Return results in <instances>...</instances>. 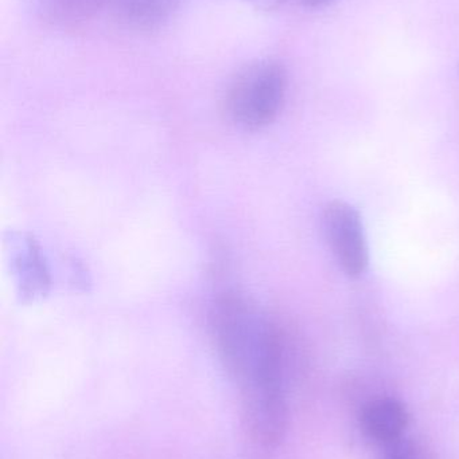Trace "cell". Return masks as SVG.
Returning <instances> with one entry per match:
<instances>
[{"label":"cell","mask_w":459,"mask_h":459,"mask_svg":"<svg viewBox=\"0 0 459 459\" xmlns=\"http://www.w3.org/2000/svg\"><path fill=\"white\" fill-rule=\"evenodd\" d=\"M212 331L221 363L242 395L286 393L282 334L256 302L224 294L213 307Z\"/></svg>","instance_id":"1"},{"label":"cell","mask_w":459,"mask_h":459,"mask_svg":"<svg viewBox=\"0 0 459 459\" xmlns=\"http://www.w3.org/2000/svg\"><path fill=\"white\" fill-rule=\"evenodd\" d=\"M287 91V73L280 62L258 59L243 67L229 83L226 115L240 128L269 126L282 110Z\"/></svg>","instance_id":"2"},{"label":"cell","mask_w":459,"mask_h":459,"mask_svg":"<svg viewBox=\"0 0 459 459\" xmlns=\"http://www.w3.org/2000/svg\"><path fill=\"white\" fill-rule=\"evenodd\" d=\"M322 228L329 248L347 277L356 280L366 274L369 248L360 212L344 201L326 204Z\"/></svg>","instance_id":"3"},{"label":"cell","mask_w":459,"mask_h":459,"mask_svg":"<svg viewBox=\"0 0 459 459\" xmlns=\"http://www.w3.org/2000/svg\"><path fill=\"white\" fill-rule=\"evenodd\" d=\"M243 420L256 444H282L290 425L287 396L283 393H255L242 396Z\"/></svg>","instance_id":"4"},{"label":"cell","mask_w":459,"mask_h":459,"mask_svg":"<svg viewBox=\"0 0 459 459\" xmlns=\"http://www.w3.org/2000/svg\"><path fill=\"white\" fill-rule=\"evenodd\" d=\"M360 429L375 444L387 446L406 437L410 425L407 407L395 398H376L364 404Z\"/></svg>","instance_id":"5"},{"label":"cell","mask_w":459,"mask_h":459,"mask_svg":"<svg viewBox=\"0 0 459 459\" xmlns=\"http://www.w3.org/2000/svg\"><path fill=\"white\" fill-rule=\"evenodd\" d=\"M116 18L140 31L159 29L172 19L180 0H107Z\"/></svg>","instance_id":"6"},{"label":"cell","mask_w":459,"mask_h":459,"mask_svg":"<svg viewBox=\"0 0 459 459\" xmlns=\"http://www.w3.org/2000/svg\"><path fill=\"white\" fill-rule=\"evenodd\" d=\"M16 251H18L16 266H18L22 293L32 297L45 293L49 285L48 272L38 253L37 246L31 242V239H22Z\"/></svg>","instance_id":"7"},{"label":"cell","mask_w":459,"mask_h":459,"mask_svg":"<svg viewBox=\"0 0 459 459\" xmlns=\"http://www.w3.org/2000/svg\"><path fill=\"white\" fill-rule=\"evenodd\" d=\"M40 13L58 26H75L91 19L107 0H37Z\"/></svg>","instance_id":"8"},{"label":"cell","mask_w":459,"mask_h":459,"mask_svg":"<svg viewBox=\"0 0 459 459\" xmlns=\"http://www.w3.org/2000/svg\"><path fill=\"white\" fill-rule=\"evenodd\" d=\"M383 459H436L433 452L418 439L403 438L384 446Z\"/></svg>","instance_id":"9"},{"label":"cell","mask_w":459,"mask_h":459,"mask_svg":"<svg viewBox=\"0 0 459 459\" xmlns=\"http://www.w3.org/2000/svg\"><path fill=\"white\" fill-rule=\"evenodd\" d=\"M248 3L253 5L256 8H261V10H278V8L282 7L285 3H287L288 0H247Z\"/></svg>","instance_id":"10"},{"label":"cell","mask_w":459,"mask_h":459,"mask_svg":"<svg viewBox=\"0 0 459 459\" xmlns=\"http://www.w3.org/2000/svg\"><path fill=\"white\" fill-rule=\"evenodd\" d=\"M299 2L306 5V7L320 8L323 7V5H328L329 3L333 2V0H299Z\"/></svg>","instance_id":"11"}]
</instances>
